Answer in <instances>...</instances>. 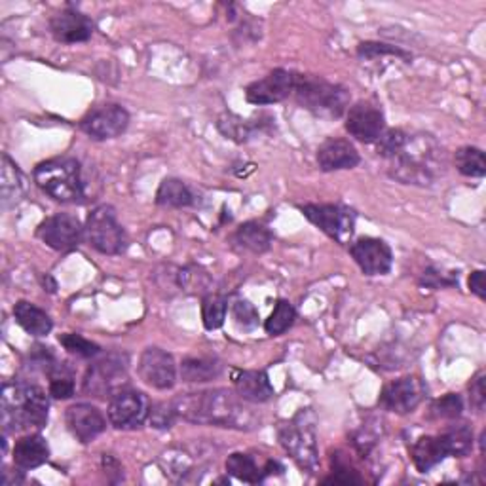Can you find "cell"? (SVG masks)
Segmentation results:
<instances>
[{
    "mask_svg": "<svg viewBox=\"0 0 486 486\" xmlns=\"http://www.w3.org/2000/svg\"><path fill=\"white\" fill-rule=\"evenodd\" d=\"M469 394H471V404L477 411H482L484 409V403H486V396H484V372H479L474 382H471L469 386Z\"/></svg>",
    "mask_w": 486,
    "mask_h": 486,
    "instance_id": "obj_44",
    "label": "cell"
},
{
    "mask_svg": "<svg viewBox=\"0 0 486 486\" xmlns=\"http://www.w3.org/2000/svg\"><path fill=\"white\" fill-rule=\"evenodd\" d=\"M296 84V73L276 69L261 80H255L246 90V99L251 105H274L293 96Z\"/></svg>",
    "mask_w": 486,
    "mask_h": 486,
    "instance_id": "obj_14",
    "label": "cell"
},
{
    "mask_svg": "<svg viewBox=\"0 0 486 486\" xmlns=\"http://www.w3.org/2000/svg\"><path fill=\"white\" fill-rule=\"evenodd\" d=\"M279 443L302 469L310 474L317 469V435L310 411H301L291 422L279 427Z\"/></svg>",
    "mask_w": 486,
    "mask_h": 486,
    "instance_id": "obj_6",
    "label": "cell"
},
{
    "mask_svg": "<svg viewBox=\"0 0 486 486\" xmlns=\"http://www.w3.org/2000/svg\"><path fill=\"white\" fill-rule=\"evenodd\" d=\"M48 396L43 388L13 382L3 388V426L8 431L43 429L48 424Z\"/></svg>",
    "mask_w": 486,
    "mask_h": 486,
    "instance_id": "obj_3",
    "label": "cell"
},
{
    "mask_svg": "<svg viewBox=\"0 0 486 486\" xmlns=\"http://www.w3.org/2000/svg\"><path fill=\"white\" fill-rule=\"evenodd\" d=\"M226 471L238 481L249 482V484L263 482L268 477L264 466H259V462H256L251 454H246V452H234L228 456Z\"/></svg>",
    "mask_w": 486,
    "mask_h": 486,
    "instance_id": "obj_28",
    "label": "cell"
},
{
    "mask_svg": "<svg viewBox=\"0 0 486 486\" xmlns=\"http://www.w3.org/2000/svg\"><path fill=\"white\" fill-rule=\"evenodd\" d=\"M35 183L61 204H80L86 198L82 168L74 158H56L38 164Z\"/></svg>",
    "mask_w": 486,
    "mask_h": 486,
    "instance_id": "obj_4",
    "label": "cell"
},
{
    "mask_svg": "<svg viewBox=\"0 0 486 486\" xmlns=\"http://www.w3.org/2000/svg\"><path fill=\"white\" fill-rule=\"evenodd\" d=\"M13 317H16L18 325L31 336H46L53 329L51 317L33 302L20 301L13 306Z\"/></svg>",
    "mask_w": 486,
    "mask_h": 486,
    "instance_id": "obj_23",
    "label": "cell"
},
{
    "mask_svg": "<svg viewBox=\"0 0 486 486\" xmlns=\"http://www.w3.org/2000/svg\"><path fill=\"white\" fill-rule=\"evenodd\" d=\"M43 287L48 293H56L58 291V283H56V279H53L50 274H46V276H43Z\"/></svg>",
    "mask_w": 486,
    "mask_h": 486,
    "instance_id": "obj_46",
    "label": "cell"
},
{
    "mask_svg": "<svg viewBox=\"0 0 486 486\" xmlns=\"http://www.w3.org/2000/svg\"><path fill=\"white\" fill-rule=\"evenodd\" d=\"M128 384V357L109 354L90 364L84 376V394L93 397H113Z\"/></svg>",
    "mask_w": 486,
    "mask_h": 486,
    "instance_id": "obj_8",
    "label": "cell"
},
{
    "mask_svg": "<svg viewBox=\"0 0 486 486\" xmlns=\"http://www.w3.org/2000/svg\"><path fill=\"white\" fill-rule=\"evenodd\" d=\"M439 437L443 441L444 451H447V456L466 458L471 454V449H474V431H471L467 424L452 426Z\"/></svg>",
    "mask_w": 486,
    "mask_h": 486,
    "instance_id": "obj_30",
    "label": "cell"
},
{
    "mask_svg": "<svg viewBox=\"0 0 486 486\" xmlns=\"http://www.w3.org/2000/svg\"><path fill=\"white\" fill-rule=\"evenodd\" d=\"M67 427L80 443H91L106 429V420L103 412L88 403H78L67 409L65 414Z\"/></svg>",
    "mask_w": 486,
    "mask_h": 486,
    "instance_id": "obj_18",
    "label": "cell"
},
{
    "mask_svg": "<svg viewBox=\"0 0 486 486\" xmlns=\"http://www.w3.org/2000/svg\"><path fill=\"white\" fill-rule=\"evenodd\" d=\"M59 342L61 346L67 349L69 354H74L78 357H96L101 354V348L91 342L88 339H84L82 334H76V333H65L59 336Z\"/></svg>",
    "mask_w": 486,
    "mask_h": 486,
    "instance_id": "obj_36",
    "label": "cell"
},
{
    "mask_svg": "<svg viewBox=\"0 0 486 486\" xmlns=\"http://www.w3.org/2000/svg\"><path fill=\"white\" fill-rule=\"evenodd\" d=\"M175 418H177V411H175L173 403H158L151 407V414H148V420H151L153 427L156 429H168L173 426Z\"/></svg>",
    "mask_w": 486,
    "mask_h": 486,
    "instance_id": "obj_41",
    "label": "cell"
},
{
    "mask_svg": "<svg viewBox=\"0 0 486 486\" xmlns=\"http://www.w3.org/2000/svg\"><path fill=\"white\" fill-rule=\"evenodd\" d=\"M293 96L301 106L321 118H341L349 109V91L314 74H296Z\"/></svg>",
    "mask_w": 486,
    "mask_h": 486,
    "instance_id": "obj_5",
    "label": "cell"
},
{
    "mask_svg": "<svg viewBox=\"0 0 486 486\" xmlns=\"http://www.w3.org/2000/svg\"><path fill=\"white\" fill-rule=\"evenodd\" d=\"M426 396V386L416 376H404L399 380L389 382L380 394L382 409L396 412V414H409L418 404L422 403Z\"/></svg>",
    "mask_w": 486,
    "mask_h": 486,
    "instance_id": "obj_15",
    "label": "cell"
},
{
    "mask_svg": "<svg viewBox=\"0 0 486 486\" xmlns=\"http://www.w3.org/2000/svg\"><path fill=\"white\" fill-rule=\"evenodd\" d=\"M359 161L357 148L348 139L333 137L317 148V166L321 171L354 169Z\"/></svg>",
    "mask_w": 486,
    "mask_h": 486,
    "instance_id": "obj_20",
    "label": "cell"
},
{
    "mask_svg": "<svg viewBox=\"0 0 486 486\" xmlns=\"http://www.w3.org/2000/svg\"><path fill=\"white\" fill-rule=\"evenodd\" d=\"M50 458V447L43 435H25L13 444V464L27 471L44 466Z\"/></svg>",
    "mask_w": 486,
    "mask_h": 486,
    "instance_id": "obj_22",
    "label": "cell"
},
{
    "mask_svg": "<svg viewBox=\"0 0 486 486\" xmlns=\"http://www.w3.org/2000/svg\"><path fill=\"white\" fill-rule=\"evenodd\" d=\"M407 137H409L407 131L389 129V131L382 133L380 139L376 141V151H378V154L388 158V160L394 158L401 151L403 145L407 143Z\"/></svg>",
    "mask_w": 486,
    "mask_h": 486,
    "instance_id": "obj_40",
    "label": "cell"
},
{
    "mask_svg": "<svg viewBox=\"0 0 486 486\" xmlns=\"http://www.w3.org/2000/svg\"><path fill=\"white\" fill-rule=\"evenodd\" d=\"M198 201L191 186L181 179H164L156 192V204L164 208H191Z\"/></svg>",
    "mask_w": 486,
    "mask_h": 486,
    "instance_id": "obj_25",
    "label": "cell"
},
{
    "mask_svg": "<svg viewBox=\"0 0 486 486\" xmlns=\"http://www.w3.org/2000/svg\"><path fill=\"white\" fill-rule=\"evenodd\" d=\"M429 411H431V418H437V420H456V418L462 416L464 403L458 394H447L441 399L434 401Z\"/></svg>",
    "mask_w": 486,
    "mask_h": 486,
    "instance_id": "obj_37",
    "label": "cell"
},
{
    "mask_svg": "<svg viewBox=\"0 0 486 486\" xmlns=\"http://www.w3.org/2000/svg\"><path fill=\"white\" fill-rule=\"evenodd\" d=\"M384 113L376 103L359 101L346 113V129L361 143H376L384 133Z\"/></svg>",
    "mask_w": 486,
    "mask_h": 486,
    "instance_id": "obj_13",
    "label": "cell"
},
{
    "mask_svg": "<svg viewBox=\"0 0 486 486\" xmlns=\"http://www.w3.org/2000/svg\"><path fill=\"white\" fill-rule=\"evenodd\" d=\"M469 289L471 293H475L481 301L486 299V283H484V272L482 270H475L469 276Z\"/></svg>",
    "mask_w": 486,
    "mask_h": 486,
    "instance_id": "obj_45",
    "label": "cell"
},
{
    "mask_svg": "<svg viewBox=\"0 0 486 486\" xmlns=\"http://www.w3.org/2000/svg\"><path fill=\"white\" fill-rule=\"evenodd\" d=\"M422 286L429 289H441V287H454L458 286V278H449L447 274L439 272L435 268H427L422 276Z\"/></svg>",
    "mask_w": 486,
    "mask_h": 486,
    "instance_id": "obj_43",
    "label": "cell"
},
{
    "mask_svg": "<svg viewBox=\"0 0 486 486\" xmlns=\"http://www.w3.org/2000/svg\"><path fill=\"white\" fill-rule=\"evenodd\" d=\"M93 21L76 10H63L50 20V31L61 44L86 43L93 35Z\"/></svg>",
    "mask_w": 486,
    "mask_h": 486,
    "instance_id": "obj_19",
    "label": "cell"
},
{
    "mask_svg": "<svg viewBox=\"0 0 486 486\" xmlns=\"http://www.w3.org/2000/svg\"><path fill=\"white\" fill-rule=\"evenodd\" d=\"M296 319V310L289 301H278L274 312L270 314V317L264 323V329L270 336H279L286 333Z\"/></svg>",
    "mask_w": 486,
    "mask_h": 486,
    "instance_id": "obj_34",
    "label": "cell"
},
{
    "mask_svg": "<svg viewBox=\"0 0 486 486\" xmlns=\"http://www.w3.org/2000/svg\"><path fill=\"white\" fill-rule=\"evenodd\" d=\"M177 416L192 424H208L234 429L256 427V416L243 404V399L228 389H209L186 394L173 401Z\"/></svg>",
    "mask_w": 486,
    "mask_h": 486,
    "instance_id": "obj_1",
    "label": "cell"
},
{
    "mask_svg": "<svg viewBox=\"0 0 486 486\" xmlns=\"http://www.w3.org/2000/svg\"><path fill=\"white\" fill-rule=\"evenodd\" d=\"M141 380L156 389H171L177 382L173 356L160 348H146L139 359Z\"/></svg>",
    "mask_w": 486,
    "mask_h": 486,
    "instance_id": "obj_17",
    "label": "cell"
},
{
    "mask_svg": "<svg viewBox=\"0 0 486 486\" xmlns=\"http://www.w3.org/2000/svg\"><path fill=\"white\" fill-rule=\"evenodd\" d=\"M391 177L404 184H434L444 166L443 151L431 135H409L401 151L389 158Z\"/></svg>",
    "mask_w": 486,
    "mask_h": 486,
    "instance_id": "obj_2",
    "label": "cell"
},
{
    "mask_svg": "<svg viewBox=\"0 0 486 486\" xmlns=\"http://www.w3.org/2000/svg\"><path fill=\"white\" fill-rule=\"evenodd\" d=\"M223 372V363L215 357H186L181 363V378L191 384L211 382Z\"/></svg>",
    "mask_w": 486,
    "mask_h": 486,
    "instance_id": "obj_27",
    "label": "cell"
},
{
    "mask_svg": "<svg viewBox=\"0 0 486 486\" xmlns=\"http://www.w3.org/2000/svg\"><path fill=\"white\" fill-rule=\"evenodd\" d=\"M50 396L53 399H71L74 396L73 376L63 364H58V367L50 372Z\"/></svg>",
    "mask_w": 486,
    "mask_h": 486,
    "instance_id": "obj_38",
    "label": "cell"
},
{
    "mask_svg": "<svg viewBox=\"0 0 486 486\" xmlns=\"http://www.w3.org/2000/svg\"><path fill=\"white\" fill-rule=\"evenodd\" d=\"M357 53H359V58H363V59H376V58H382V56L401 58L404 61H411L412 59V53L404 51V50H401L397 46L382 44V43H363V44H359Z\"/></svg>",
    "mask_w": 486,
    "mask_h": 486,
    "instance_id": "obj_39",
    "label": "cell"
},
{
    "mask_svg": "<svg viewBox=\"0 0 486 486\" xmlns=\"http://www.w3.org/2000/svg\"><path fill=\"white\" fill-rule=\"evenodd\" d=\"M0 192H3V206L10 208L25 196V177L16 161L8 154H3V169H0Z\"/></svg>",
    "mask_w": 486,
    "mask_h": 486,
    "instance_id": "obj_24",
    "label": "cell"
},
{
    "mask_svg": "<svg viewBox=\"0 0 486 486\" xmlns=\"http://www.w3.org/2000/svg\"><path fill=\"white\" fill-rule=\"evenodd\" d=\"M232 380L243 401L266 403L274 397V388L264 371H234Z\"/></svg>",
    "mask_w": 486,
    "mask_h": 486,
    "instance_id": "obj_21",
    "label": "cell"
},
{
    "mask_svg": "<svg viewBox=\"0 0 486 486\" xmlns=\"http://www.w3.org/2000/svg\"><path fill=\"white\" fill-rule=\"evenodd\" d=\"M36 236L59 253L74 251L84 238V226L71 213H56L40 223Z\"/></svg>",
    "mask_w": 486,
    "mask_h": 486,
    "instance_id": "obj_10",
    "label": "cell"
},
{
    "mask_svg": "<svg viewBox=\"0 0 486 486\" xmlns=\"http://www.w3.org/2000/svg\"><path fill=\"white\" fill-rule=\"evenodd\" d=\"M232 314L238 325L243 329H255L256 325H259V312H256V308L247 301L234 302Z\"/></svg>",
    "mask_w": 486,
    "mask_h": 486,
    "instance_id": "obj_42",
    "label": "cell"
},
{
    "mask_svg": "<svg viewBox=\"0 0 486 486\" xmlns=\"http://www.w3.org/2000/svg\"><path fill=\"white\" fill-rule=\"evenodd\" d=\"M129 126V113L116 103L101 105L98 109L90 111L82 122H80V129H82L90 139L93 141H106L120 137Z\"/></svg>",
    "mask_w": 486,
    "mask_h": 486,
    "instance_id": "obj_11",
    "label": "cell"
},
{
    "mask_svg": "<svg viewBox=\"0 0 486 486\" xmlns=\"http://www.w3.org/2000/svg\"><path fill=\"white\" fill-rule=\"evenodd\" d=\"M349 253L364 276H386L394 266V253L384 239L359 238L352 243Z\"/></svg>",
    "mask_w": 486,
    "mask_h": 486,
    "instance_id": "obj_16",
    "label": "cell"
},
{
    "mask_svg": "<svg viewBox=\"0 0 486 486\" xmlns=\"http://www.w3.org/2000/svg\"><path fill=\"white\" fill-rule=\"evenodd\" d=\"M447 458V451L443 447L441 437H420L412 444V462L420 474H427Z\"/></svg>",
    "mask_w": 486,
    "mask_h": 486,
    "instance_id": "obj_26",
    "label": "cell"
},
{
    "mask_svg": "<svg viewBox=\"0 0 486 486\" xmlns=\"http://www.w3.org/2000/svg\"><path fill=\"white\" fill-rule=\"evenodd\" d=\"M84 234L90 246L103 255H120L128 247V234L113 206H99L88 215Z\"/></svg>",
    "mask_w": 486,
    "mask_h": 486,
    "instance_id": "obj_7",
    "label": "cell"
},
{
    "mask_svg": "<svg viewBox=\"0 0 486 486\" xmlns=\"http://www.w3.org/2000/svg\"><path fill=\"white\" fill-rule=\"evenodd\" d=\"M456 168L460 171L464 177L471 179H481L486 173V161H484V153L477 146H464L454 156Z\"/></svg>",
    "mask_w": 486,
    "mask_h": 486,
    "instance_id": "obj_32",
    "label": "cell"
},
{
    "mask_svg": "<svg viewBox=\"0 0 486 486\" xmlns=\"http://www.w3.org/2000/svg\"><path fill=\"white\" fill-rule=\"evenodd\" d=\"M301 211L321 232H325L339 243H346L356 231V213L344 206L306 204Z\"/></svg>",
    "mask_w": 486,
    "mask_h": 486,
    "instance_id": "obj_9",
    "label": "cell"
},
{
    "mask_svg": "<svg viewBox=\"0 0 486 486\" xmlns=\"http://www.w3.org/2000/svg\"><path fill=\"white\" fill-rule=\"evenodd\" d=\"M333 464V475L325 477L321 482L323 484H363L364 479L359 475V471L354 467L349 456L342 451H336L331 456Z\"/></svg>",
    "mask_w": 486,
    "mask_h": 486,
    "instance_id": "obj_31",
    "label": "cell"
},
{
    "mask_svg": "<svg viewBox=\"0 0 486 486\" xmlns=\"http://www.w3.org/2000/svg\"><path fill=\"white\" fill-rule=\"evenodd\" d=\"M234 241L239 247L249 249L253 253H266L270 247H272L274 236L261 223H246L236 231Z\"/></svg>",
    "mask_w": 486,
    "mask_h": 486,
    "instance_id": "obj_29",
    "label": "cell"
},
{
    "mask_svg": "<svg viewBox=\"0 0 486 486\" xmlns=\"http://www.w3.org/2000/svg\"><path fill=\"white\" fill-rule=\"evenodd\" d=\"M219 131L224 135L226 139H232L238 143L247 141L249 137H253L255 128L251 126L249 120H241L234 114H224L219 118Z\"/></svg>",
    "mask_w": 486,
    "mask_h": 486,
    "instance_id": "obj_35",
    "label": "cell"
},
{
    "mask_svg": "<svg viewBox=\"0 0 486 486\" xmlns=\"http://www.w3.org/2000/svg\"><path fill=\"white\" fill-rule=\"evenodd\" d=\"M151 401L141 391L122 389L111 397L109 403V422L116 429L141 427L151 414Z\"/></svg>",
    "mask_w": 486,
    "mask_h": 486,
    "instance_id": "obj_12",
    "label": "cell"
},
{
    "mask_svg": "<svg viewBox=\"0 0 486 486\" xmlns=\"http://www.w3.org/2000/svg\"><path fill=\"white\" fill-rule=\"evenodd\" d=\"M228 312L226 299L221 294H208L204 302H201V319H204V325L208 331L221 329L224 325Z\"/></svg>",
    "mask_w": 486,
    "mask_h": 486,
    "instance_id": "obj_33",
    "label": "cell"
}]
</instances>
